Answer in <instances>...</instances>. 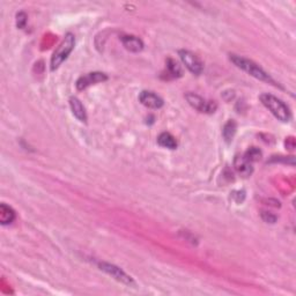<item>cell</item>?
<instances>
[{
	"instance_id": "obj_1",
	"label": "cell",
	"mask_w": 296,
	"mask_h": 296,
	"mask_svg": "<svg viewBox=\"0 0 296 296\" xmlns=\"http://www.w3.org/2000/svg\"><path fill=\"white\" fill-rule=\"evenodd\" d=\"M229 59L235 66L241 68L242 71L246 72L249 75L253 76V78H256L257 80H261L263 81V82H266V83L272 84V86L279 87V83H277V81H275L272 76H271L269 73L264 70V68L259 66L257 63H255L253 60L245 58V57L235 55V54H230Z\"/></svg>"
},
{
	"instance_id": "obj_2",
	"label": "cell",
	"mask_w": 296,
	"mask_h": 296,
	"mask_svg": "<svg viewBox=\"0 0 296 296\" xmlns=\"http://www.w3.org/2000/svg\"><path fill=\"white\" fill-rule=\"evenodd\" d=\"M261 102L263 105L269 110L278 120L282 121V123H288L291 119V112L289 110L288 105H287L282 100L278 99L277 96L272 94H267L264 93L259 96Z\"/></svg>"
},
{
	"instance_id": "obj_3",
	"label": "cell",
	"mask_w": 296,
	"mask_h": 296,
	"mask_svg": "<svg viewBox=\"0 0 296 296\" xmlns=\"http://www.w3.org/2000/svg\"><path fill=\"white\" fill-rule=\"evenodd\" d=\"M74 47H75V36L73 35L72 32H67L51 56L50 70L52 72L58 70L60 65H62L65 60L68 58V56L71 55V52L73 51Z\"/></svg>"
},
{
	"instance_id": "obj_4",
	"label": "cell",
	"mask_w": 296,
	"mask_h": 296,
	"mask_svg": "<svg viewBox=\"0 0 296 296\" xmlns=\"http://www.w3.org/2000/svg\"><path fill=\"white\" fill-rule=\"evenodd\" d=\"M185 99L193 109L202 113H214L218 109L216 101L206 100L200 95L194 94V93H186Z\"/></svg>"
},
{
	"instance_id": "obj_5",
	"label": "cell",
	"mask_w": 296,
	"mask_h": 296,
	"mask_svg": "<svg viewBox=\"0 0 296 296\" xmlns=\"http://www.w3.org/2000/svg\"><path fill=\"white\" fill-rule=\"evenodd\" d=\"M99 267L101 271H103L104 273L110 275L111 278H113L118 282L124 283V285H126V286H135V281H133L131 275H129L126 272H124L120 267L110 264V263H105V262L99 263Z\"/></svg>"
},
{
	"instance_id": "obj_6",
	"label": "cell",
	"mask_w": 296,
	"mask_h": 296,
	"mask_svg": "<svg viewBox=\"0 0 296 296\" xmlns=\"http://www.w3.org/2000/svg\"><path fill=\"white\" fill-rule=\"evenodd\" d=\"M178 56L182 60V63L185 65V67L194 75H200L204 71V63L197 55L189 50H180Z\"/></svg>"
},
{
	"instance_id": "obj_7",
	"label": "cell",
	"mask_w": 296,
	"mask_h": 296,
	"mask_svg": "<svg viewBox=\"0 0 296 296\" xmlns=\"http://www.w3.org/2000/svg\"><path fill=\"white\" fill-rule=\"evenodd\" d=\"M108 80V75L102 72H91L87 74L81 75L80 78L76 80L75 86L78 91H83V89L88 88L92 84L101 83Z\"/></svg>"
},
{
	"instance_id": "obj_8",
	"label": "cell",
	"mask_w": 296,
	"mask_h": 296,
	"mask_svg": "<svg viewBox=\"0 0 296 296\" xmlns=\"http://www.w3.org/2000/svg\"><path fill=\"white\" fill-rule=\"evenodd\" d=\"M140 103L148 109H161L163 107V100L154 92L143 91L139 94Z\"/></svg>"
},
{
	"instance_id": "obj_9",
	"label": "cell",
	"mask_w": 296,
	"mask_h": 296,
	"mask_svg": "<svg viewBox=\"0 0 296 296\" xmlns=\"http://www.w3.org/2000/svg\"><path fill=\"white\" fill-rule=\"evenodd\" d=\"M120 42L123 43L124 48L130 52H140L144 50V42L141 38L135 35H121L120 36Z\"/></svg>"
},
{
	"instance_id": "obj_10",
	"label": "cell",
	"mask_w": 296,
	"mask_h": 296,
	"mask_svg": "<svg viewBox=\"0 0 296 296\" xmlns=\"http://www.w3.org/2000/svg\"><path fill=\"white\" fill-rule=\"evenodd\" d=\"M234 168L242 177H250L253 173L252 163L244 157V155H237L234 159Z\"/></svg>"
},
{
	"instance_id": "obj_11",
	"label": "cell",
	"mask_w": 296,
	"mask_h": 296,
	"mask_svg": "<svg viewBox=\"0 0 296 296\" xmlns=\"http://www.w3.org/2000/svg\"><path fill=\"white\" fill-rule=\"evenodd\" d=\"M70 108L72 110L73 116L75 117L76 119L82 121V123H86L87 121V112L86 109H84L83 104L78 97L72 96L70 99Z\"/></svg>"
},
{
	"instance_id": "obj_12",
	"label": "cell",
	"mask_w": 296,
	"mask_h": 296,
	"mask_svg": "<svg viewBox=\"0 0 296 296\" xmlns=\"http://www.w3.org/2000/svg\"><path fill=\"white\" fill-rule=\"evenodd\" d=\"M15 210L7 204L0 205V224L8 226L13 224L15 220Z\"/></svg>"
},
{
	"instance_id": "obj_13",
	"label": "cell",
	"mask_w": 296,
	"mask_h": 296,
	"mask_svg": "<svg viewBox=\"0 0 296 296\" xmlns=\"http://www.w3.org/2000/svg\"><path fill=\"white\" fill-rule=\"evenodd\" d=\"M157 144H159L161 147L168 149H176L178 146L175 137L170 135L169 132H162L161 135L157 137Z\"/></svg>"
},
{
	"instance_id": "obj_14",
	"label": "cell",
	"mask_w": 296,
	"mask_h": 296,
	"mask_svg": "<svg viewBox=\"0 0 296 296\" xmlns=\"http://www.w3.org/2000/svg\"><path fill=\"white\" fill-rule=\"evenodd\" d=\"M236 130H237V124H236V121L233 119H229L224 125V129H222V137H224V139L227 144L232 143L235 135H236Z\"/></svg>"
},
{
	"instance_id": "obj_15",
	"label": "cell",
	"mask_w": 296,
	"mask_h": 296,
	"mask_svg": "<svg viewBox=\"0 0 296 296\" xmlns=\"http://www.w3.org/2000/svg\"><path fill=\"white\" fill-rule=\"evenodd\" d=\"M167 70L170 75L173 78H181L183 75V70H182V66L178 64L175 59L168 58L167 59Z\"/></svg>"
},
{
	"instance_id": "obj_16",
	"label": "cell",
	"mask_w": 296,
	"mask_h": 296,
	"mask_svg": "<svg viewBox=\"0 0 296 296\" xmlns=\"http://www.w3.org/2000/svg\"><path fill=\"white\" fill-rule=\"evenodd\" d=\"M262 155H263L262 151L257 147H251L244 153V157L248 161H250L251 163H252V162H257V161L261 160Z\"/></svg>"
},
{
	"instance_id": "obj_17",
	"label": "cell",
	"mask_w": 296,
	"mask_h": 296,
	"mask_svg": "<svg viewBox=\"0 0 296 296\" xmlns=\"http://www.w3.org/2000/svg\"><path fill=\"white\" fill-rule=\"evenodd\" d=\"M27 19H28V16L24 12H19V13L16 14V27H18L19 29H23V28H26Z\"/></svg>"
},
{
	"instance_id": "obj_18",
	"label": "cell",
	"mask_w": 296,
	"mask_h": 296,
	"mask_svg": "<svg viewBox=\"0 0 296 296\" xmlns=\"http://www.w3.org/2000/svg\"><path fill=\"white\" fill-rule=\"evenodd\" d=\"M261 217L266 224H275V222H277V217L272 213L266 212V210H263V212L261 213Z\"/></svg>"
},
{
	"instance_id": "obj_19",
	"label": "cell",
	"mask_w": 296,
	"mask_h": 296,
	"mask_svg": "<svg viewBox=\"0 0 296 296\" xmlns=\"http://www.w3.org/2000/svg\"><path fill=\"white\" fill-rule=\"evenodd\" d=\"M232 198L235 200L236 204H242L243 200H244V198H245V192L243 191V190L242 191L241 190H238V191H233Z\"/></svg>"
}]
</instances>
